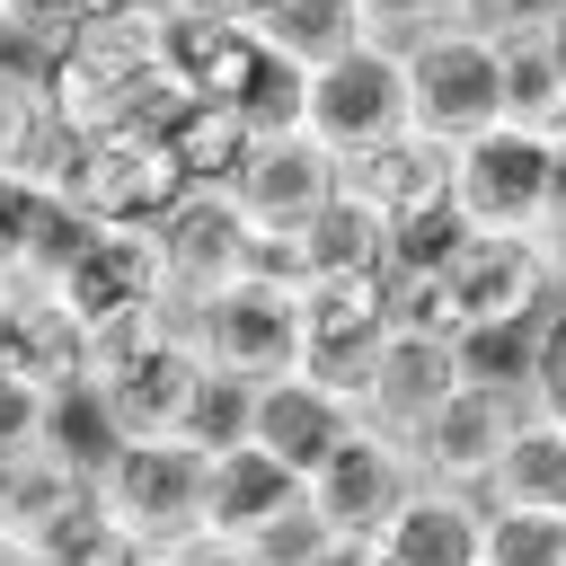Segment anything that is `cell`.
Here are the masks:
<instances>
[{
  "mask_svg": "<svg viewBox=\"0 0 566 566\" xmlns=\"http://www.w3.org/2000/svg\"><path fill=\"white\" fill-rule=\"evenodd\" d=\"M71 195H62V177L53 168H0V274L18 283V274H44L53 265V248L71 239Z\"/></svg>",
  "mask_w": 566,
  "mask_h": 566,
  "instance_id": "22",
  "label": "cell"
},
{
  "mask_svg": "<svg viewBox=\"0 0 566 566\" xmlns=\"http://www.w3.org/2000/svg\"><path fill=\"white\" fill-rule=\"evenodd\" d=\"M345 195H363L389 230L416 221V212H442L451 203V142L407 124V133H389L371 150H345Z\"/></svg>",
  "mask_w": 566,
  "mask_h": 566,
  "instance_id": "18",
  "label": "cell"
},
{
  "mask_svg": "<svg viewBox=\"0 0 566 566\" xmlns=\"http://www.w3.org/2000/svg\"><path fill=\"white\" fill-rule=\"evenodd\" d=\"M88 495V460L80 451H62V442H35V451H9L0 460V531L27 548L62 504H80Z\"/></svg>",
  "mask_w": 566,
  "mask_h": 566,
  "instance_id": "25",
  "label": "cell"
},
{
  "mask_svg": "<svg viewBox=\"0 0 566 566\" xmlns=\"http://www.w3.org/2000/svg\"><path fill=\"white\" fill-rule=\"evenodd\" d=\"M212 9H239V18H248V9H256V0H212Z\"/></svg>",
  "mask_w": 566,
  "mask_h": 566,
  "instance_id": "45",
  "label": "cell"
},
{
  "mask_svg": "<svg viewBox=\"0 0 566 566\" xmlns=\"http://www.w3.org/2000/svg\"><path fill=\"white\" fill-rule=\"evenodd\" d=\"M35 283H53L88 336H115V327H133V318L177 301L168 265H159V239L142 221H71V239L53 248V265Z\"/></svg>",
  "mask_w": 566,
  "mask_h": 566,
  "instance_id": "3",
  "label": "cell"
},
{
  "mask_svg": "<svg viewBox=\"0 0 566 566\" xmlns=\"http://www.w3.org/2000/svg\"><path fill=\"white\" fill-rule=\"evenodd\" d=\"M230 106L248 115V133H292V124H310V71L283 53H256V71L239 80Z\"/></svg>",
  "mask_w": 566,
  "mask_h": 566,
  "instance_id": "31",
  "label": "cell"
},
{
  "mask_svg": "<svg viewBox=\"0 0 566 566\" xmlns=\"http://www.w3.org/2000/svg\"><path fill=\"white\" fill-rule=\"evenodd\" d=\"M495 71H504V124H531V133L566 142V62L539 35V18L495 27Z\"/></svg>",
  "mask_w": 566,
  "mask_h": 566,
  "instance_id": "23",
  "label": "cell"
},
{
  "mask_svg": "<svg viewBox=\"0 0 566 566\" xmlns=\"http://www.w3.org/2000/svg\"><path fill=\"white\" fill-rule=\"evenodd\" d=\"M407 88H416V124L442 142H469L504 115V71H495V27H433L407 44Z\"/></svg>",
  "mask_w": 566,
  "mask_h": 566,
  "instance_id": "10",
  "label": "cell"
},
{
  "mask_svg": "<svg viewBox=\"0 0 566 566\" xmlns=\"http://www.w3.org/2000/svg\"><path fill=\"white\" fill-rule=\"evenodd\" d=\"M336 177H345V159L310 124H292V133H256L248 142V159L230 168V195L248 203L256 230H292V221H310L336 195Z\"/></svg>",
  "mask_w": 566,
  "mask_h": 566,
  "instance_id": "16",
  "label": "cell"
},
{
  "mask_svg": "<svg viewBox=\"0 0 566 566\" xmlns=\"http://www.w3.org/2000/svg\"><path fill=\"white\" fill-rule=\"evenodd\" d=\"M539 35H548V44H557V62H566V0H548V9H539Z\"/></svg>",
  "mask_w": 566,
  "mask_h": 566,
  "instance_id": "43",
  "label": "cell"
},
{
  "mask_svg": "<svg viewBox=\"0 0 566 566\" xmlns=\"http://www.w3.org/2000/svg\"><path fill=\"white\" fill-rule=\"evenodd\" d=\"M469 239V221L442 203V212H416V221H398L389 230V274H433V265H451V248Z\"/></svg>",
  "mask_w": 566,
  "mask_h": 566,
  "instance_id": "36",
  "label": "cell"
},
{
  "mask_svg": "<svg viewBox=\"0 0 566 566\" xmlns=\"http://www.w3.org/2000/svg\"><path fill=\"white\" fill-rule=\"evenodd\" d=\"M256 27L239 9L212 0H150V62L168 80V97H239V80L256 71Z\"/></svg>",
  "mask_w": 566,
  "mask_h": 566,
  "instance_id": "13",
  "label": "cell"
},
{
  "mask_svg": "<svg viewBox=\"0 0 566 566\" xmlns=\"http://www.w3.org/2000/svg\"><path fill=\"white\" fill-rule=\"evenodd\" d=\"M88 363H97V336L71 318V301L35 274H18L0 292V371H27L44 389H80Z\"/></svg>",
  "mask_w": 566,
  "mask_h": 566,
  "instance_id": "17",
  "label": "cell"
},
{
  "mask_svg": "<svg viewBox=\"0 0 566 566\" xmlns=\"http://www.w3.org/2000/svg\"><path fill=\"white\" fill-rule=\"evenodd\" d=\"M44 106L62 133H106V124H150L168 106V80L150 62V0H106V18H88L71 44H53L44 62Z\"/></svg>",
  "mask_w": 566,
  "mask_h": 566,
  "instance_id": "1",
  "label": "cell"
},
{
  "mask_svg": "<svg viewBox=\"0 0 566 566\" xmlns=\"http://www.w3.org/2000/svg\"><path fill=\"white\" fill-rule=\"evenodd\" d=\"M0 292H9V274H0Z\"/></svg>",
  "mask_w": 566,
  "mask_h": 566,
  "instance_id": "47",
  "label": "cell"
},
{
  "mask_svg": "<svg viewBox=\"0 0 566 566\" xmlns=\"http://www.w3.org/2000/svg\"><path fill=\"white\" fill-rule=\"evenodd\" d=\"M486 504H539V513H566V416H539L522 407V424L504 433L486 486Z\"/></svg>",
  "mask_w": 566,
  "mask_h": 566,
  "instance_id": "24",
  "label": "cell"
},
{
  "mask_svg": "<svg viewBox=\"0 0 566 566\" xmlns=\"http://www.w3.org/2000/svg\"><path fill=\"white\" fill-rule=\"evenodd\" d=\"M221 566H248V557H221Z\"/></svg>",
  "mask_w": 566,
  "mask_h": 566,
  "instance_id": "46",
  "label": "cell"
},
{
  "mask_svg": "<svg viewBox=\"0 0 566 566\" xmlns=\"http://www.w3.org/2000/svg\"><path fill=\"white\" fill-rule=\"evenodd\" d=\"M539 248H548V265H557V292H566V212L539 230Z\"/></svg>",
  "mask_w": 566,
  "mask_h": 566,
  "instance_id": "42",
  "label": "cell"
},
{
  "mask_svg": "<svg viewBox=\"0 0 566 566\" xmlns=\"http://www.w3.org/2000/svg\"><path fill=\"white\" fill-rule=\"evenodd\" d=\"M327 548H336V531L318 522V504H310V486H301V495H292L274 522H256L230 557H248V566H318Z\"/></svg>",
  "mask_w": 566,
  "mask_h": 566,
  "instance_id": "32",
  "label": "cell"
},
{
  "mask_svg": "<svg viewBox=\"0 0 566 566\" xmlns=\"http://www.w3.org/2000/svg\"><path fill=\"white\" fill-rule=\"evenodd\" d=\"M248 389L256 380H239V371H203V389H195V407H186V442H203V451H221V442H239L248 433Z\"/></svg>",
  "mask_w": 566,
  "mask_h": 566,
  "instance_id": "35",
  "label": "cell"
},
{
  "mask_svg": "<svg viewBox=\"0 0 566 566\" xmlns=\"http://www.w3.org/2000/svg\"><path fill=\"white\" fill-rule=\"evenodd\" d=\"M548 0H460V18L469 27H513V18H539Z\"/></svg>",
  "mask_w": 566,
  "mask_h": 566,
  "instance_id": "39",
  "label": "cell"
},
{
  "mask_svg": "<svg viewBox=\"0 0 566 566\" xmlns=\"http://www.w3.org/2000/svg\"><path fill=\"white\" fill-rule=\"evenodd\" d=\"M442 292H451V327L460 345H495V336H522L548 292H557V265L539 248V230H469L442 265Z\"/></svg>",
  "mask_w": 566,
  "mask_h": 566,
  "instance_id": "6",
  "label": "cell"
},
{
  "mask_svg": "<svg viewBox=\"0 0 566 566\" xmlns=\"http://www.w3.org/2000/svg\"><path fill=\"white\" fill-rule=\"evenodd\" d=\"M159 142L177 150V168L195 177V186H230V168L248 159V115L230 106V97H168L159 106Z\"/></svg>",
  "mask_w": 566,
  "mask_h": 566,
  "instance_id": "27",
  "label": "cell"
},
{
  "mask_svg": "<svg viewBox=\"0 0 566 566\" xmlns=\"http://www.w3.org/2000/svg\"><path fill=\"white\" fill-rule=\"evenodd\" d=\"M203 469L212 451L186 433H124L88 460V486L142 548H168V539H203Z\"/></svg>",
  "mask_w": 566,
  "mask_h": 566,
  "instance_id": "4",
  "label": "cell"
},
{
  "mask_svg": "<svg viewBox=\"0 0 566 566\" xmlns=\"http://www.w3.org/2000/svg\"><path fill=\"white\" fill-rule=\"evenodd\" d=\"M248 27H256L265 53H283L301 71H318V62H336V53H354L371 35L363 27V0H256Z\"/></svg>",
  "mask_w": 566,
  "mask_h": 566,
  "instance_id": "26",
  "label": "cell"
},
{
  "mask_svg": "<svg viewBox=\"0 0 566 566\" xmlns=\"http://www.w3.org/2000/svg\"><path fill=\"white\" fill-rule=\"evenodd\" d=\"M301 318H310V371L336 380L345 398L363 389L371 345L398 327L389 310V265H354V274H310L301 283Z\"/></svg>",
  "mask_w": 566,
  "mask_h": 566,
  "instance_id": "15",
  "label": "cell"
},
{
  "mask_svg": "<svg viewBox=\"0 0 566 566\" xmlns=\"http://www.w3.org/2000/svg\"><path fill=\"white\" fill-rule=\"evenodd\" d=\"M354 416H363V407H354L336 380H318L310 363L248 389V442H265V451H274L283 469H301V478H310V460H318Z\"/></svg>",
  "mask_w": 566,
  "mask_h": 566,
  "instance_id": "19",
  "label": "cell"
},
{
  "mask_svg": "<svg viewBox=\"0 0 566 566\" xmlns=\"http://www.w3.org/2000/svg\"><path fill=\"white\" fill-rule=\"evenodd\" d=\"M44 168L62 177L80 221H142V230L195 186L177 168V150L159 142V115L150 124H106V133H53Z\"/></svg>",
  "mask_w": 566,
  "mask_h": 566,
  "instance_id": "2",
  "label": "cell"
},
{
  "mask_svg": "<svg viewBox=\"0 0 566 566\" xmlns=\"http://www.w3.org/2000/svg\"><path fill=\"white\" fill-rule=\"evenodd\" d=\"M478 566H566V513H539V504H486Z\"/></svg>",
  "mask_w": 566,
  "mask_h": 566,
  "instance_id": "30",
  "label": "cell"
},
{
  "mask_svg": "<svg viewBox=\"0 0 566 566\" xmlns=\"http://www.w3.org/2000/svg\"><path fill=\"white\" fill-rule=\"evenodd\" d=\"M522 398L539 416H566V292H548V310L522 327V363H513Z\"/></svg>",
  "mask_w": 566,
  "mask_h": 566,
  "instance_id": "33",
  "label": "cell"
},
{
  "mask_svg": "<svg viewBox=\"0 0 566 566\" xmlns=\"http://www.w3.org/2000/svg\"><path fill=\"white\" fill-rule=\"evenodd\" d=\"M150 239H159V265H168L177 310L256 265V221H248V203H239L230 186H186V195L150 221Z\"/></svg>",
  "mask_w": 566,
  "mask_h": 566,
  "instance_id": "12",
  "label": "cell"
},
{
  "mask_svg": "<svg viewBox=\"0 0 566 566\" xmlns=\"http://www.w3.org/2000/svg\"><path fill=\"white\" fill-rule=\"evenodd\" d=\"M142 557V539L97 504V486L80 495V504H62L35 539H27V566H133Z\"/></svg>",
  "mask_w": 566,
  "mask_h": 566,
  "instance_id": "28",
  "label": "cell"
},
{
  "mask_svg": "<svg viewBox=\"0 0 566 566\" xmlns=\"http://www.w3.org/2000/svg\"><path fill=\"white\" fill-rule=\"evenodd\" d=\"M133 566H221V548H203V539H168V548H142Z\"/></svg>",
  "mask_w": 566,
  "mask_h": 566,
  "instance_id": "40",
  "label": "cell"
},
{
  "mask_svg": "<svg viewBox=\"0 0 566 566\" xmlns=\"http://www.w3.org/2000/svg\"><path fill=\"white\" fill-rule=\"evenodd\" d=\"M318 566H389V548H380V539H336Z\"/></svg>",
  "mask_w": 566,
  "mask_h": 566,
  "instance_id": "41",
  "label": "cell"
},
{
  "mask_svg": "<svg viewBox=\"0 0 566 566\" xmlns=\"http://www.w3.org/2000/svg\"><path fill=\"white\" fill-rule=\"evenodd\" d=\"M88 18H106V0H0V35L27 44L35 62H44L53 44H71Z\"/></svg>",
  "mask_w": 566,
  "mask_h": 566,
  "instance_id": "34",
  "label": "cell"
},
{
  "mask_svg": "<svg viewBox=\"0 0 566 566\" xmlns=\"http://www.w3.org/2000/svg\"><path fill=\"white\" fill-rule=\"evenodd\" d=\"M460 380H469V345H460V336H442V327H407V318H398V327L371 345L354 407H363L371 424H389V433H416V424H424Z\"/></svg>",
  "mask_w": 566,
  "mask_h": 566,
  "instance_id": "14",
  "label": "cell"
},
{
  "mask_svg": "<svg viewBox=\"0 0 566 566\" xmlns=\"http://www.w3.org/2000/svg\"><path fill=\"white\" fill-rule=\"evenodd\" d=\"M35 442H53V389L27 371H0V460L35 451Z\"/></svg>",
  "mask_w": 566,
  "mask_h": 566,
  "instance_id": "37",
  "label": "cell"
},
{
  "mask_svg": "<svg viewBox=\"0 0 566 566\" xmlns=\"http://www.w3.org/2000/svg\"><path fill=\"white\" fill-rule=\"evenodd\" d=\"M292 495H301V469H283L265 442H248V433L221 442L212 469H203V548L230 557V548H239L256 522H274Z\"/></svg>",
  "mask_w": 566,
  "mask_h": 566,
  "instance_id": "21",
  "label": "cell"
},
{
  "mask_svg": "<svg viewBox=\"0 0 566 566\" xmlns=\"http://www.w3.org/2000/svg\"><path fill=\"white\" fill-rule=\"evenodd\" d=\"M53 106H44V71L35 62H0V168H44L53 150Z\"/></svg>",
  "mask_w": 566,
  "mask_h": 566,
  "instance_id": "29",
  "label": "cell"
},
{
  "mask_svg": "<svg viewBox=\"0 0 566 566\" xmlns=\"http://www.w3.org/2000/svg\"><path fill=\"white\" fill-rule=\"evenodd\" d=\"M389 548V566H478V539H486V495L478 486H442L416 469V486L398 495V513L371 531Z\"/></svg>",
  "mask_w": 566,
  "mask_h": 566,
  "instance_id": "20",
  "label": "cell"
},
{
  "mask_svg": "<svg viewBox=\"0 0 566 566\" xmlns=\"http://www.w3.org/2000/svg\"><path fill=\"white\" fill-rule=\"evenodd\" d=\"M522 380L513 371H486V363H469V380L407 433V451H416V469L424 478H442V486H486V469H495V451H504V433L522 424Z\"/></svg>",
  "mask_w": 566,
  "mask_h": 566,
  "instance_id": "11",
  "label": "cell"
},
{
  "mask_svg": "<svg viewBox=\"0 0 566 566\" xmlns=\"http://www.w3.org/2000/svg\"><path fill=\"white\" fill-rule=\"evenodd\" d=\"M0 566H27V548H18V539H9V531H0Z\"/></svg>",
  "mask_w": 566,
  "mask_h": 566,
  "instance_id": "44",
  "label": "cell"
},
{
  "mask_svg": "<svg viewBox=\"0 0 566 566\" xmlns=\"http://www.w3.org/2000/svg\"><path fill=\"white\" fill-rule=\"evenodd\" d=\"M416 124V88H407V44H380L363 35L354 53L318 62L310 71V133L345 159V150H371L389 133Z\"/></svg>",
  "mask_w": 566,
  "mask_h": 566,
  "instance_id": "8",
  "label": "cell"
},
{
  "mask_svg": "<svg viewBox=\"0 0 566 566\" xmlns=\"http://www.w3.org/2000/svg\"><path fill=\"white\" fill-rule=\"evenodd\" d=\"M301 486H310V504H318V522H327L336 539H371V531L398 513V495L416 486V451H407V433L354 416V424L310 460Z\"/></svg>",
  "mask_w": 566,
  "mask_h": 566,
  "instance_id": "9",
  "label": "cell"
},
{
  "mask_svg": "<svg viewBox=\"0 0 566 566\" xmlns=\"http://www.w3.org/2000/svg\"><path fill=\"white\" fill-rule=\"evenodd\" d=\"M451 18H460V0H363V27L380 44H416V35L451 27Z\"/></svg>",
  "mask_w": 566,
  "mask_h": 566,
  "instance_id": "38",
  "label": "cell"
},
{
  "mask_svg": "<svg viewBox=\"0 0 566 566\" xmlns=\"http://www.w3.org/2000/svg\"><path fill=\"white\" fill-rule=\"evenodd\" d=\"M186 327L203 345L212 371H239V380H274V371H301L310 363V318H301V283L292 274H230L221 292L186 301Z\"/></svg>",
  "mask_w": 566,
  "mask_h": 566,
  "instance_id": "5",
  "label": "cell"
},
{
  "mask_svg": "<svg viewBox=\"0 0 566 566\" xmlns=\"http://www.w3.org/2000/svg\"><path fill=\"white\" fill-rule=\"evenodd\" d=\"M548 177H557V133L531 124H486L451 142V212L469 230H548Z\"/></svg>",
  "mask_w": 566,
  "mask_h": 566,
  "instance_id": "7",
  "label": "cell"
}]
</instances>
